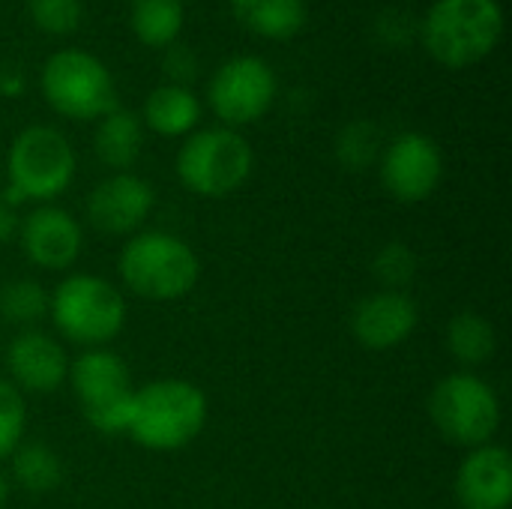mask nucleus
<instances>
[{
    "label": "nucleus",
    "instance_id": "f257e3e1",
    "mask_svg": "<svg viewBox=\"0 0 512 509\" xmlns=\"http://www.w3.org/2000/svg\"><path fill=\"white\" fill-rule=\"evenodd\" d=\"M207 396L186 378H159L132 393L126 435L153 453L189 447L207 426Z\"/></svg>",
    "mask_w": 512,
    "mask_h": 509
},
{
    "label": "nucleus",
    "instance_id": "f03ea898",
    "mask_svg": "<svg viewBox=\"0 0 512 509\" xmlns=\"http://www.w3.org/2000/svg\"><path fill=\"white\" fill-rule=\"evenodd\" d=\"M504 36L501 0H435L420 21L426 54L444 69L483 63Z\"/></svg>",
    "mask_w": 512,
    "mask_h": 509
},
{
    "label": "nucleus",
    "instance_id": "7ed1b4c3",
    "mask_svg": "<svg viewBox=\"0 0 512 509\" xmlns=\"http://www.w3.org/2000/svg\"><path fill=\"white\" fill-rule=\"evenodd\" d=\"M117 273L135 297L174 303L198 285L201 261L183 237L171 231H141L120 249Z\"/></svg>",
    "mask_w": 512,
    "mask_h": 509
},
{
    "label": "nucleus",
    "instance_id": "20e7f679",
    "mask_svg": "<svg viewBox=\"0 0 512 509\" xmlns=\"http://www.w3.org/2000/svg\"><path fill=\"white\" fill-rule=\"evenodd\" d=\"M6 189L0 192L15 207L24 201L51 204L72 186L75 150L69 138L45 123L24 126L6 153Z\"/></svg>",
    "mask_w": 512,
    "mask_h": 509
},
{
    "label": "nucleus",
    "instance_id": "39448f33",
    "mask_svg": "<svg viewBox=\"0 0 512 509\" xmlns=\"http://www.w3.org/2000/svg\"><path fill=\"white\" fill-rule=\"evenodd\" d=\"M57 333L81 348H108L126 327V297L93 273L66 276L48 303Z\"/></svg>",
    "mask_w": 512,
    "mask_h": 509
},
{
    "label": "nucleus",
    "instance_id": "423d86ee",
    "mask_svg": "<svg viewBox=\"0 0 512 509\" xmlns=\"http://www.w3.org/2000/svg\"><path fill=\"white\" fill-rule=\"evenodd\" d=\"M255 168L252 144L228 126L195 129L177 153V177L198 198H228L243 189Z\"/></svg>",
    "mask_w": 512,
    "mask_h": 509
},
{
    "label": "nucleus",
    "instance_id": "0eeeda50",
    "mask_svg": "<svg viewBox=\"0 0 512 509\" xmlns=\"http://www.w3.org/2000/svg\"><path fill=\"white\" fill-rule=\"evenodd\" d=\"M39 87L51 111L66 120L90 123L117 108L111 69L84 48H60L42 63Z\"/></svg>",
    "mask_w": 512,
    "mask_h": 509
},
{
    "label": "nucleus",
    "instance_id": "6e6552de",
    "mask_svg": "<svg viewBox=\"0 0 512 509\" xmlns=\"http://www.w3.org/2000/svg\"><path fill=\"white\" fill-rule=\"evenodd\" d=\"M66 381L90 429L108 438L126 435L135 387L132 372L117 351L84 348L75 360H69Z\"/></svg>",
    "mask_w": 512,
    "mask_h": 509
},
{
    "label": "nucleus",
    "instance_id": "1a4fd4ad",
    "mask_svg": "<svg viewBox=\"0 0 512 509\" xmlns=\"http://www.w3.org/2000/svg\"><path fill=\"white\" fill-rule=\"evenodd\" d=\"M429 420L447 444L474 450L492 444L501 426V399L486 378L462 369L432 387Z\"/></svg>",
    "mask_w": 512,
    "mask_h": 509
},
{
    "label": "nucleus",
    "instance_id": "9d476101",
    "mask_svg": "<svg viewBox=\"0 0 512 509\" xmlns=\"http://www.w3.org/2000/svg\"><path fill=\"white\" fill-rule=\"evenodd\" d=\"M276 72L258 54H234L216 66L207 84V102L228 129L258 123L276 102Z\"/></svg>",
    "mask_w": 512,
    "mask_h": 509
},
{
    "label": "nucleus",
    "instance_id": "9b49d317",
    "mask_svg": "<svg viewBox=\"0 0 512 509\" xmlns=\"http://www.w3.org/2000/svg\"><path fill=\"white\" fill-rule=\"evenodd\" d=\"M381 186L402 204H420L435 195L444 180V153L423 132H402L384 144L378 159Z\"/></svg>",
    "mask_w": 512,
    "mask_h": 509
},
{
    "label": "nucleus",
    "instance_id": "f8f14e48",
    "mask_svg": "<svg viewBox=\"0 0 512 509\" xmlns=\"http://www.w3.org/2000/svg\"><path fill=\"white\" fill-rule=\"evenodd\" d=\"M153 204H156V192L144 177L132 171H117L90 189L87 219L99 234L129 237L147 222Z\"/></svg>",
    "mask_w": 512,
    "mask_h": 509
},
{
    "label": "nucleus",
    "instance_id": "ddd939ff",
    "mask_svg": "<svg viewBox=\"0 0 512 509\" xmlns=\"http://www.w3.org/2000/svg\"><path fill=\"white\" fill-rule=\"evenodd\" d=\"M18 240L24 258L39 270H69L84 249L78 219L57 204H39L21 216Z\"/></svg>",
    "mask_w": 512,
    "mask_h": 509
},
{
    "label": "nucleus",
    "instance_id": "4468645a",
    "mask_svg": "<svg viewBox=\"0 0 512 509\" xmlns=\"http://www.w3.org/2000/svg\"><path fill=\"white\" fill-rule=\"evenodd\" d=\"M420 306L408 291H375L351 309V333L369 351H393L411 339Z\"/></svg>",
    "mask_w": 512,
    "mask_h": 509
},
{
    "label": "nucleus",
    "instance_id": "2eb2a0df",
    "mask_svg": "<svg viewBox=\"0 0 512 509\" xmlns=\"http://www.w3.org/2000/svg\"><path fill=\"white\" fill-rule=\"evenodd\" d=\"M9 384L21 393L48 396L69 375V357L63 345L42 330H21L6 348Z\"/></svg>",
    "mask_w": 512,
    "mask_h": 509
},
{
    "label": "nucleus",
    "instance_id": "dca6fc26",
    "mask_svg": "<svg viewBox=\"0 0 512 509\" xmlns=\"http://www.w3.org/2000/svg\"><path fill=\"white\" fill-rule=\"evenodd\" d=\"M456 501L462 509H510L512 456L501 444L468 450L456 471Z\"/></svg>",
    "mask_w": 512,
    "mask_h": 509
},
{
    "label": "nucleus",
    "instance_id": "f3484780",
    "mask_svg": "<svg viewBox=\"0 0 512 509\" xmlns=\"http://www.w3.org/2000/svg\"><path fill=\"white\" fill-rule=\"evenodd\" d=\"M141 123L159 138H186L201 123V99L192 87L159 84L144 99Z\"/></svg>",
    "mask_w": 512,
    "mask_h": 509
},
{
    "label": "nucleus",
    "instance_id": "a211bd4d",
    "mask_svg": "<svg viewBox=\"0 0 512 509\" xmlns=\"http://www.w3.org/2000/svg\"><path fill=\"white\" fill-rule=\"evenodd\" d=\"M228 6L243 30L273 42L294 39L309 21L306 0H228Z\"/></svg>",
    "mask_w": 512,
    "mask_h": 509
},
{
    "label": "nucleus",
    "instance_id": "6ab92c4d",
    "mask_svg": "<svg viewBox=\"0 0 512 509\" xmlns=\"http://www.w3.org/2000/svg\"><path fill=\"white\" fill-rule=\"evenodd\" d=\"M141 150H144V123L138 114L117 105L114 111H108L105 117L96 120L93 153L105 168H111L114 174L132 171Z\"/></svg>",
    "mask_w": 512,
    "mask_h": 509
},
{
    "label": "nucleus",
    "instance_id": "aec40b11",
    "mask_svg": "<svg viewBox=\"0 0 512 509\" xmlns=\"http://www.w3.org/2000/svg\"><path fill=\"white\" fill-rule=\"evenodd\" d=\"M186 24L183 0H129V27L144 48L165 51L180 42Z\"/></svg>",
    "mask_w": 512,
    "mask_h": 509
},
{
    "label": "nucleus",
    "instance_id": "412c9836",
    "mask_svg": "<svg viewBox=\"0 0 512 509\" xmlns=\"http://www.w3.org/2000/svg\"><path fill=\"white\" fill-rule=\"evenodd\" d=\"M447 351L465 372L480 369L498 351V330L480 312H459L447 327Z\"/></svg>",
    "mask_w": 512,
    "mask_h": 509
},
{
    "label": "nucleus",
    "instance_id": "4be33fe9",
    "mask_svg": "<svg viewBox=\"0 0 512 509\" xmlns=\"http://www.w3.org/2000/svg\"><path fill=\"white\" fill-rule=\"evenodd\" d=\"M12 459V480L30 495H48L63 483V459L42 441H21Z\"/></svg>",
    "mask_w": 512,
    "mask_h": 509
},
{
    "label": "nucleus",
    "instance_id": "5701e85b",
    "mask_svg": "<svg viewBox=\"0 0 512 509\" xmlns=\"http://www.w3.org/2000/svg\"><path fill=\"white\" fill-rule=\"evenodd\" d=\"M51 294L36 279H12L0 285V318L6 324L33 330L42 318H48Z\"/></svg>",
    "mask_w": 512,
    "mask_h": 509
},
{
    "label": "nucleus",
    "instance_id": "b1692460",
    "mask_svg": "<svg viewBox=\"0 0 512 509\" xmlns=\"http://www.w3.org/2000/svg\"><path fill=\"white\" fill-rule=\"evenodd\" d=\"M381 150H384L381 129L372 120H351L336 135V159L342 168H348L354 174L375 165L381 159Z\"/></svg>",
    "mask_w": 512,
    "mask_h": 509
},
{
    "label": "nucleus",
    "instance_id": "393cba45",
    "mask_svg": "<svg viewBox=\"0 0 512 509\" xmlns=\"http://www.w3.org/2000/svg\"><path fill=\"white\" fill-rule=\"evenodd\" d=\"M417 273H420V258L402 240L384 243L372 258V276L378 279L381 291H408Z\"/></svg>",
    "mask_w": 512,
    "mask_h": 509
},
{
    "label": "nucleus",
    "instance_id": "a878e982",
    "mask_svg": "<svg viewBox=\"0 0 512 509\" xmlns=\"http://www.w3.org/2000/svg\"><path fill=\"white\" fill-rule=\"evenodd\" d=\"M30 21L48 36H72L84 21L81 0H27Z\"/></svg>",
    "mask_w": 512,
    "mask_h": 509
},
{
    "label": "nucleus",
    "instance_id": "bb28decb",
    "mask_svg": "<svg viewBox=\"0 0 512 509\" xmlns=\"http://www.w3.org/2000/svg\"><path fill=\"white\" fill-rule=\"evenodd\" d=\"M27 429V405L24 393L0 378V459H9L15 447L24 441Z\"/></svg>",
    "mask_w": 512,
    "mask_h": 509
},
{
    "label": "nucleus",
    "instance_id": "cd10ccee",
    "mask_svg": "<svg viewBox=\"0 0 512 509\" xmlns=\"http://www.w3.org/2000/svg\"><path fill=\"white\" fill-rule=\"evenodd\" d=\"M372 33H375L378 45L399 51V48H408L414 39H420V21H414L411 12H405V9H384L375 18Z\"/></svg>",
    "mask_w": 512,
    "mask_h": 509
},
{
    "label": "nucleus",
    "instance_id": "c85d7f7f",
    "mask_svg": "<svg viewBox=\"0 0 512 509\" xmlns=\"http://www.w3.org/2000/svg\"><path fill=\"white\" fill-rule=\"evenodd\" d=\"M162 72H165V84L192 87L195 78H198V72H201V60H198V54L189 45L174 42L162 54Z\"/></svg>",
    "mask_w": 512,
    "mask_h": 509
},
{
    "label": "nucleus",
    "instance_id": "c756f323",
    "mask_svg": "<svg viewBox=\"0 0 512 509\" xmlns=\"http://www.w3.org/2000/svg\"><path fill=\"white\" fill-rule=\"evenodd\" d=\"M24 90H27L24 69L15 66V63H9V60H0V96L3 99H18Z\"/></svg>",
    "mask_w": 512,
    "mask_h": 509
},
{
    "label": "nucleus",
    "instance_id": "7c9ffc66",
    "mask_svg": "<svg viewBox=\"0 0 512 509\" xmlns=\"http://www.w3.org/2000/svg\"><path fill=\"white\" fill-rule=\"evenodd\" d=\"M18 225H21L18 207L0 195V246H3V243H9V240L18 234Z\"/></svg>",
    "mask_w": 512,
    "mask_h": 509
},
{
    "label": "nucleus",
    "instance_id": "2f4dec72",
    "mask_svg": "<svg viewBox=\"0 0 512 509\" xmlns=\"http://www.w3.org/2000/svg\"><path fill=\"white\" fill-rule=\"evenodd\" d=\"M6 498H9V483H6V477L0 474V509L6 507Z\"/></svg>",
    "mask_w": 512,
    "mask_h": 509
}]
</instances>
